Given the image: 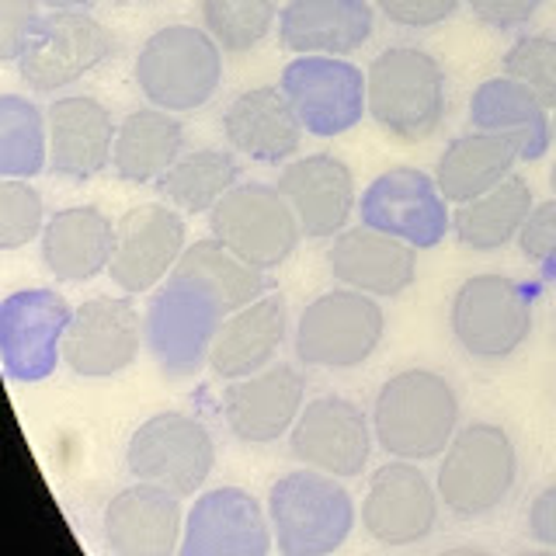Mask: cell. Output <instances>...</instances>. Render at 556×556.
Returning <instances> with one entry per match:
<instances>
[{"label":"cell","mask_w":556,"mask_h":556,"mask_svg":"<svg viewBox=\"0 0 556 556\" xmlns=\"http://www.w3.org/2000/svg\"><path fill=\"white\" fill-rule=\"evenodd\" d=\"M226 317H230V309L223 306L213 289L188 271L174 268L153 289L143 309L147 352L156 372L170 382H185L208 369V355H213L216 334Z\"/></svg>","instance_id":"6da1fadb"},{"label":"cell","mask_w":556,"mask_h":556,"mask_svg":"<svg viewBox=\"0 0 556 556\" xmlns=\"http://www.w3.org/2000/svg\"><path fill=\"white\" fill-rule=\"evenodd\" d=\"M459 393L434 369H404L376 393V445L396 459H439L459 431Z\"/></svg>","instance_id":"7a4b0ae2"},{"label":"cell","mask_w":556,"mask_h":556,"mask_svg":"<svg viewBox=\"0 0 556 556\" xmlns=\"http://www.w3.org/2000/svg\"><path fill=\"white\" fill-rule=\"evenodd\" d=\"M369 118L400 143H425L448 112V80L442 63L417 46H390L365 70Z\"/></svg>","instance_id":"3957f363"},{"label":"cell","mask_w":556,"mask_h":556,"mask_svg":"<svg viewBox=\"0 0 556 556\" xmlns=\"http://www.w3.org/2000/svg\"><path fill=\"white\" fill-rule=\"evenodd\" d=\"M268 518L282 556H327L348 543L358 515L341 477L300 466L271 483Z\"/></svg>","instance_id":"277c9868"},{"label":"cell","mask_w":556,"mask_h":556,"mask_svg":"<svg viewBox=\"0 0 556 556\" xmlns=\"http://www.w3.org/2000/svg\"><path fill=\"white\" fill-rule=\"evenodd\" d=\"M518 483V445L497 421H473L456 431L442 452L434 486L445 511L456 518H483L511 497Z\"/></svg>","instance_id":"5b68a950"},{"label":"cell","mask_w":556,"mask_h":556,"mask_svg":"<svg viewBox=\"0 0 556 556\" xmlns=\"http://www.w3.org/2000/svg\"><path fill=\"white\" fill-rule=\"evenodd\" d=\"M136 84L156 109L174 115L213 101L223 84V49L205 28L167 25L139 46Z\"/></svg>","instance_id":"8992f818"},{"label":"cell","mask_w":556,"mask_h":556,"mask_svg":"<svg viewBox=\"0 0 556 556\" xmlns=\"http://www.w3.org/2000/svg\"><path fill=\"white\" fill-rule=\"evenodd\" d=\"M382 334H387V313L376 295L341 286L303 306L292 330V348L295 362H303L306 369L344 372L369 362Z\"/></svg>","instance_id":"52a82bcc"},{"label":"cell","mask_w":556,"mask_h":556,"mask_svg":"<svg viewBox=\"0 0 556 556\" xmlns=\"http://www.w3.org/2000/svg\"><path fill=\"white\" fill-rule=\"evenodd\" d=\"M532 292L508 275L483 271L466 278L452 295L448 327L469 358L504 362L532 334Z\"/></svg>","instance_id":"ba28073f"},{"label":"cell","mask_w":556,"mask_h":556,"mask_svg":"<svg viewBox=\"0 0 556 556\" xmlns=\"http://www.w3.org/2000/svg\"><path fill=\"white\" fill-rule=\"evenodd\" d=\"M208 230L261 271L282 268L303 240L289 199L265 181H240L226 191L208 213Z\"/></svg>","instance_id":"9c48e42d"},{"label":"cell","mask_w":556,"mask_h":556,"mask_svg":"<svg viewBox=\"0 0 556 556\" xmlns=\"http://www.w3.org/2000/svg\"><path fill=\"white\" fill-rule=\"evenodd\" d=\"M216 466V442L199 417L164 410L147 417L129 434L126 469L132 480L161 483L167 491L191 497L199 494Z\"/></svg>","instance_id":"30bf717a"},{"label":"cell","mask_w":556,"mask_h":556,"mask_svg":"<svg viewBox=\"0 0 556 556\" xmlns=\"http://www.w3.org/2000/svg\"><path fill=\"white\" fill-rule=\"evenodd\" d=\"M278 84L309 136H344L369 115V77L344 56H295L282 66Z\"/></svg>","instance_id":"8fae6325"},{"label":"cell","mask_w":556,"mask_h":556,"mask_svg":"<svg viewBox=\"0 0 556 556\" xmlns=\"http://www.w3.org/2000/svg\"><path fill=\"white\" fill-rule=\"evenodd\" d=\"M358 219L382 233L407 240L410 248L428 251L452 233L448 199L439 178L421 167H390L358 195Z\"/></svg>","instance_id":"7c38bea8"},{"label":"cell","mask_w":556,"mask_h":556,"mask_svg":"<svg viewBox=\"0 0 556 556\" xmlns=\"http://www.w3.org/2000/svg\"><path fill=\"white\" fill-rule=\"evenodd\" d=\"M74 309L56 289H17L0 303V365L14 382H42L63 362Z\"/></svg>","instance_id":"4fadbf2b"},{"label":"cell","mask_w":556,"mask_h":556,"mask_svg":"<svg viewBox=\"0 0 556 556\" xmlns=\"http://www.w3.org/2000/svg\"><path fill=\"white\" fill-rule=\"evenodd\" d=\"M112 52H115L112 31L87 8L49 11L35 42L17 60V77L35 94H56L63 87L87 77L91 70H98Z\"/></svg>","instance_id":"5bb4252c"},{"label":"cell","mask_w":556,"mask_h":556,"mask_svg":"<svg viewBox=\"0 0 556 556\" xmlns=\"http://www.w3.org/2000/svg\"><path fill=\"white\" fill-rule=\"evenodd\" d=\"M376 445L372 417L348 396L306 400L303 414L289 431V452L300 466L324 469L330 477L352 480L369 466Z\"/></svg>","instance_id":"9a60e30c"},{"label":"cell","mask_w":556,"mask_h":556,"mask_svg":"<svg viewBox=\"0 0 556 556\" xmlns=\"http://www.w3.org/2000/svg\"><path fill=\"white\" fill-rule=\"evenodd\" d=\"M188 248L185 213L170 202H147L129 208L115 223V254H112V282L126 292H153L164 278L178 268Z\"/></svg>","instance_id":"2e32d148"},{"label":"cell","mask_w":556,"mask_h":556,"mask_svg":"<svg viewBox=\"0 0 556 556\" xmlns=\"http://www.w3.org/2000/svg\"><path fill=\"white\" fill-rule=\"evenodd\" d=\"M147 344L143 317L126 295H94L70 317L63 338V365L84 379H109L126 372Z\"/></svg>","instance_id":"e0dca14e"},{"label":"cell","mask_w":556,"mask_h":556,"mask_svg":"<svg viewBox=\"0 0 556 556\" xmlns=\"http://www.w3.org/2000/svg\"><path fill=\"white\" fill-rule=\"evenodd\" d=\"M275 532L268 504L243 486L202 491L185 515V535L178 556H268Z\"/></svg>","instance_id":"ac0fdd59"},{"label":"cell","mask_w":556,"mask_h":556,"mask_svg":"<svg viewBox=\"0 0 556 556\" xmlns=\"http://www.w3.org/2000/svg\"><path fill=\"white\" fill-rule=\"evenodd\" d=\"M439 486L414 459L382 463L362 497V529L382 546H414L439 526Z\"/></svg>","instance_id":"d6986e66"},{"label":"cell","mask_w":556,"mask_h":556,"mask_svg":"<svg viewBox=\"0 0 556 556\" xmlns=\"http://www.w3.org/2000/svg\"><path fill=\"white\" fill-rule=\"evenodd\" d=\"M223 417L233 439L248 445H268L292 431L306 407V379L289 362H271L254 376L230 379L223 390Z\"/></svg>","instance_id":"ffe728a7"},{"label":"cell","mask_w":556,"mask_h":556,"mask_svg":"<svg viewBox=\"0 0 556 556\" xmlns=\"http://www.w3.org/2000/svg\"><path fill=\"white\" fill-rule=\"evenodd\" d=\"M104 546L115 556H174L181 549V494L161 483L136 480L104 504Z\"/></svg>","instance_id":"44dd1931"},{"label":"cell","mask_w":556,"mask_h":556,"mask_svg":"<svg viewBox=\"0 0 556 556\" xmlns=\"http://www.w3.org/2000/svg\"><path fill=\"white\" fill-rule=\"evenodd\" d=\"M278 191L289 199L303 237L309 240H334L348 230L358 208L352 167L330 153H306L289 161L278 174Z\"/></svg>","instance_id":"7402d4cb"},{"label":"cell","mask_w":556,"mask_h":556,"mask_svg":"<svg viewBox=\"0 0 556 556\" xmlns=\"http://www.w3.org/2000/svg\"><path fill=\"white\" fill-rule=\"evenodd\" d=\"M49 170L66 181H87L112 167L118 122L91 94H66L46 109Z\"/></svg>","instance_id":"603a6c76"},{"label":"cell","mask_w":556,"mask_h":556,"mask_svg":"<svg viewBox=\"0 0 556 556\" xmlns=\"http://www.w3.org/2000/svg\"><path fill=\"white\" fill-rule=\"evenodd\" d=\"M327 271L341 286H352L387 300L414 286L417 278V248L393 233H382L369 223L348 226L327 248Z\"/></svg>","instance_id":"cb8c5ba5"},{"label":"cell","mask_w":556,"mask_h":556,"mask_svg":"<svg viewBox=\"0 0 556 556\" xmlns=\"http://www.w3.org/2000/svg\"><path fill=\"white\" fill-rule=\"evenodd\" d=\"M223 136L240 156L257 164H286L303 147L306 126L282 84H261L237 94L223 112Z\"/></svg>","instance_id":"d4e9b609"},{"label":"cell","mask_w":556,"mask_h":556,"mask_svg":"<svg viewBox=\"0 0 556 556\" xmlns=\"http://www.w3.org/2000/svg\"><path fill=\"white\" fill-rule=\"evenodd\" d=\"M372 28L369 0H286L278 11V42L292 56H352Z\"/></svg>","instance_id":"484cf974"},{"label":"cell","mask_w":556,"mask_h":556,"mask_svg":"<svg viewBox=\"0 0 556 556\" xmlns=\"http://www.w3.org/2000/svg\"><path fill=\"white\" fill-rule=\"evenodd\" d=\"M289 334V306L282 292H265L223 320L208 369L223 382L254 376L278 358Z\"/></svg>","instance_id":"4316f807"},{"label":"cell","mask_w":556,"mask_h":556,"mask_svg":"<svg viewBox=\"0 0 556 556\" xmlns=\"http://www.w3.org/2000/svg\"><path fill=\"white\" fill-rule=\"evenodd\" d=\"M46 271L56 282H91L112 268L115 223L98 205H66L46 219L39 237Z\"/></svg>","instance_id":"83f0119b"},{"label":"cell","mask_w":556,"mask_h":556,"mask_svg":"<svg viewBox=\"0 0 556 556\" xmlns=\"http://www.w3.org/2000/svg\"><path fill=\"white\" fill-rule=\"evenodd\" d=\"M469 126L508 136L521 161H539L553 147V112L515 77H486L469 98Z\"/></svg>","instance_id":"f1b7e54d"},{"label":"cell","mask_w":556,"mask_h":556,"mask_svg":"<svg viewBox=\"0 0 556 556\" xmlns=\"http://www.w3.org/2000/svg\"><path fill=\"white\" fill-rule=\"evenodd\" d=\"M181 153L185 129L178 115L147 104V109H136L118 122L112 170L129 185H150L161 181Z\"/></svg>","instance_id":"f546056e"},{"label":"cell","mask_w":556,"mask_h":556,"mask_svg":"<svg viewBox=\"0 0 556 556\" xmlns=\"http://www.w3.org/2000/svg\"><path fill=\"white\" fill-rule=\"evenodd\" d=\"M521 164V153L508 136L486 132V129H469L456 136L442 150L434 178L448 202H469L511 178L515 167Z\"/></svg>","instance_id":"4dcf8cb0"},{"label":"cell","mask_w":556,"mask_h":556,"mask_svg":"<svg viewBox=\"0 0 556 556\" xmlns=\"http://www.w3.org/2000/svg\"><path fill=\"white\" fill-rule=\"evenodd\" d=\"M532 208L535 199L529 181L511 174V178H504L483 195L459 202L456 213H452V233L469 251H501L511 240H518Z\"/></svg>","instance_id":"1f68e13d"},{"label":"cell","mask_w":556,"mask_h":556,"mask_svg":"<svg viewBox=\"0 0 556 556\" xmlns=\"http://www.w3.org/2000/svg\"><path fill=\"white\" fill-rule=\"evenodd\" d=\"M240 185V156L230 147H202L181 153L174 167L156 181V191L170 202L174 208H181L188 216L213 213L216 202Z\"/></svg>","instance_id":"d6a6232c"},{"label":"cell","mask_w":556,"mask_h":556,"mask_svg":"<svg viewBox=\"0 0 556 556\" xmlns=\"http://www.w3.org/2000/svg\"><path fill=\"white\" fill-rule=\"evenodd\" d=\"M178 268L188 271L191 278H199L202 286L213 289L230 313L254 303L257 295L268 292V271L254 268L251 261H243L237 251H230L216 237L188 243L181 261H178Z\"/></svg>","instance_id":"836d02e7"},{"label":"cell","mask_w":556,"mask_h":556,"mask_svg":"<svg viewBox=\"0 0 556 556\" xmlns=\"http://www.w3.org/2000/svg\"><path fill=\"white\" fill-rule=\"evenodd\" d=\"M49 167V115L25 94H0V178H35Z\"/></svg>","instance_id":"e575fe53"},{"label":"cell","mask_w":556,"mask_h":556,"mask_svg":"<svg viewBox=\"0 0 556 556\" xmlns=\"http://www.w3.org/2000/svg\"><path fill=\"white\" fill-rule=\"evenodd\" d=\"M202 28L223 52H251L278 25L275 0H199Z\"/></svg>","instance_id":"d590c367"},{"label":"cell","mask_w":556,"mask_h":556,"mask_svg":"<svg viewBox=\"0 0 556 556\" xmlns=\"http://www.w3.org/2000/svg\"><path fill=\"white\" fill-rule=\"evenodd\" d=\"M501 74L526 84L549 112L556 109V39L553 35H521V39H515L511 49L504 52Z\"/></svg>","instance_id":"8d00e7d4"},{"label":"cell","mask_w":556,"mask_h":556,"mask_svg":"<svg viewBox=\"0 0 556 556\" xmlns=\"http://www.w3.org/2000/svg\"><path fill=\"white\" fill-rule=\"evenodd\" d=\"M46 230V202L28 185V178L0 181V251H17L42 237Z\"/></svg>","instance_id":"74e56055"},{"label":"cell","mask_w":556,"mask_h":556,"mask_svg":"<svg viewBox=\"0 0 556 556\" xmlns=\"http://www.w3.org/2000/svg\"><path fill=\"white\" fill-rule=\"evenodd\" d=\"M49 8L42 0H0V60L17 63L35 42Z\"/></svg>","instance_id":"f35d334b"},{"label":"cell","mask_w":556,"mask_h":556,"mask_svg":"<svg viewBox=\"0 0 556 556\" xmlns=\"http://www.w3.org/2000/svg\"><path fill=\"white\" fill-rule=\"evenodd\" d=\"M518 251L535 261L539 268L556 271V195L546 202H535L518 233Z\"/></svg>","instance_id":"ab89813d"},{"label":"cell","mask_w":556,"mask_h":556,"mask_svg":"<svg viewBox=\"0 0 556 556\" xmlns=\"http://www.w3.org/2000/svg\"><path fill=\"white\" fill-rule=\"evenodd\" d=\"M466 0H376L382 17H390L400 28H434L448 22Z\"/></svg>","instance_id":"60d3db41"},{"label":"cell","mask_w":556,"mask_h":556,"mask_svg":"<svg viewBox=\"0 0 556 556\" xmlns=\"http://www.w3.org/2000/svg\"><path fill=\"white\" fill-rule=\"evenodd\" d=\"M543 4L546 0H466V8L473 11L477 22L494 31L526 28Z\"/></svg>","instance_id":"b9f144b4"},{"label":"cell","mask_w":556,"mask_h":556,"mask_svg":"<svg viewBox=\"0 0 556 556\" xmlns=\"http://www.w3.org/2000/svg\"><path fill=\"white\" fill-rule=\"evenodd\" d=\"M526 529H529V535L535 539L539 546L556 549V483L543 486V491L532 497Z\"/></svg>","instance_id":"7bdbcfd3"},{"label":"cell","mask_w":556,"mask_h":556,"mask_svg":"<svg viewBox=\"0 0 556 556\" xmlns=\"http://www.w3.org/2000/svg\"><path fill=\"white\" fill-rule=\"evenodd\" d=\"M49 11H77V8H91L94 0H42Z\"/></svg>","instance_id":"ee69618b"},{"label":"cell","mask_w":556,"mask_h":556,"mask_svg":"<svg viewBox=\"0 0 556 556\" xmlns=\"http://www.w3.org/2000/svg\"><path fill=\"white\" fill-rule=\"evenodd\" d=\"M549 185H553V195H556V164H553V174H549Z\"/></svg>","instance_id":"f6af8a7d"},{"label":"cell","mask_w":556,"mask_h":556,"mask_svg":"<svg viewBox=\"0 0 556 556\" xmlns=\"http://www.w3.org/2000/svg\"><path fill=\"white\" fill-rule=\"evenodd\" d=\"M126 4H156V0H126Z\"/></svg>","instance_id":"bcb514c9"},{"label":"cell","mask_w":556,"mask_h":556,"mask_svg":"<svg viewBox=\"0 0 556 556\" xmlns=\"http://www.w3.org/2000/svg\"><path fill=\"white\" fill-rule=\"evenodd\" d=\"M553 143H556V109H553Z\"/></svg>","instance_id":"7dc6e473"}]
</instances>
